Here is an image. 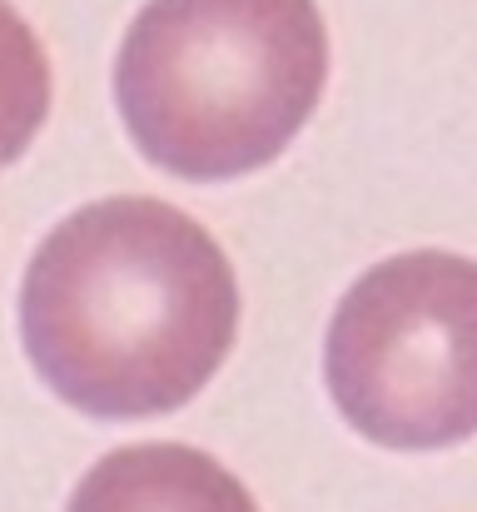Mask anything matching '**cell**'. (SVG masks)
<instances>
[{
	"instance_id": "3957f363",
	"label": "cell",
	"mask_w": 477,
	"mask_h": 512,
	"mask_svg": "<svg viewBox=\"0 0 477 512\" xmlns=\"http://www.w3.org/2000/svg\"><path fill=\"white\" fill-rule=\"evenodd\" d=\"M333 408L378 448L433 453L477 433V264L418 249L373 264L323 343Z\"/></svg>"
},
{
	"instance_id": "6da1fadb",
	"label": "cell",
	"mask_w": 477,
	"mask_h": 512,
	"mask_svg": "<svg viewBox=\"0 0 477 512\" xmlns=\"http://www.w3.org/2000/svg\"><path fill=\"white\" fill-rule=\"evenodd\" d=\"M239 284L204 224L120 194L75 209L20 284V339L40 383L90 418L184 408L229 358Z\"/></svg>"
},
{
	"instance_id": "5b68a950",
	"label": "cell",
	"mask_w": 477,
	"mask_h": 512,
	"mask_svg": "<svg viewBox=\"0 0 477 512\" xmlns=\"http://www.w3.org/2000/svg\"><path fill=\"white\" fill-rule=\"evenodd\" d=\"M50 110V65L35 30L0 0V170L15 165L40 135Z\"/></svg>"
},
{
	"instance_id": "7a4b0ae2",
	"label": "cell",
	"mask_w": 477,
	"mask_h": 512,
	"mask_svg": "<svg viewBox=\"0 0 477 512\" xmlns=\"http://www.w3.org/2000/svg\"><path fill=\"white\" fill-rule=\"evenodd\" d=\"M328 80L314 0H145L115 60L135 150L179 179H239L279 160Z\"/></svg>"
},
{
	"instance_id": "277c9868",
	"label": "cell",
	"mask_w": 477,
	"mask_h": 512,
	"mask_svg": "<svg viewBox=\"0 0 477 512\" xmlns=\"http://www.w3.org/2000/svg\"><path fill=\"white\" fill-rule=\"evenodd\" d=\"M65 512H259V503L199 448L135 443L100 458Z\"/></svg>"
}]
</instances>
